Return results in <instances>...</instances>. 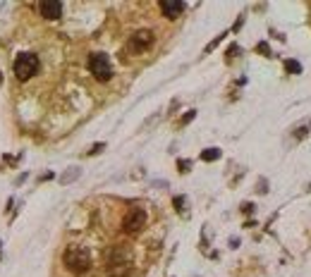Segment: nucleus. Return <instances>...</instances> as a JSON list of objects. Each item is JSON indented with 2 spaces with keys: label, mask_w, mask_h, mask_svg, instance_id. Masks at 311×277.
Wrapping results in <instances>:
<instances>
[{
  "label": "nucleus",
  "mask_w": 311,
  "mask_h": 277,
  "mask_svg": "<svg viewBox=\"0 0 311 277\" xmlns=\"http://www.w3.org/2000/svg\"><path fill=\"white\" fill-rule=\"evenodd\" d=\"M144 224H146V210L144 208H129V213L122 220V230L127 234H139L144 230Z\"/></svg>",
  "instance_id": "39448f33"
},
{
  "label": "nucleus",
  "mask_w": 311,
  "mask_h": 277,
  "mask_svg": "<svg viewBox=\"0 0 311 277\" xmlns=\"http://www.w3.org/2000/svg\"><path fill=\"white\" fill-rule=\"evenodd\" d=\"M151 46H153V32L149 29H141V32L132 34L127 41V50L129 53H144V50H149Z\"/></svg>",
  "instance_id": "423d86ee"
},
{
  "label": "nucleus",
  "mask_w": 311,
  "mask_h": 277,
  "mask_svg": "<svg viewBox=\"0 0 311 277\" xmlns=\"http://www.w3.org/2000/svg\"><path fill=\"white\" fill-rule=\"evenodd\" d=\"M63 260H65V266H67V270L75 272V275H84V272H89V268H91V254L82 244L67 246L63 254Z\"/></svg>",
  "instance_id": "f257e3e1"
},
{
  "label": "nucleus",
  "mask_w": 311,
  "mask_h": 277,
  "mask_svg": "<svg viewBox=\"0 0 311 277\" xmlns=\"http://www.w3.org/2000/svg\"><path fill=\"white\" fill-rule=\"evenodd\" d=\"M39 10L46 20H60L63 17V2L60 0H43L39 5Z\"/></svg>",
  "instance_id": "0eeeda50"
},
{
  "label": "nucleus",
  "mask_w": 311,
  "mask_h": 277,
  "mask_svg": "<svg viewBox=\"0 0 311 277\" xmlns=\"http://www.w3.org/2000/svg\"><path fill=\"white\" fill-rule=\"evenodd\" d=\"M89 70H91V74L96 76L98 82H108L113 76V64L108 60V55H103V53L89 55Z\"/></svg>",
  "instance_id": "20e7f679"
},
{
  "label": "nucleus",
  "mask_w": 311,
  "mask_h": 277,
  "mask_svg": "<svg viewBox=\"0 0 311 277\" xmlns=\"http://www.w3.org/2000/svg\"><path fill=\"white\" fill-rule=\"evenodd\" d=\"M106 148V144H96V146H94V148L89 150V156H96V153H101V150Z\"/></svg>",
  "instance_id": "4468645a"
},
{
  "label": "nucleus",
  "mask_w": 311,
  "mask_h": 277,
  "mask_svg": "<svg viewBox=\"0 0 311 277\" xmlns=\"http://www.w3.org/2000/svg\"><path fill=\"white\" fill-rule=\"evenodd\" d=\"M79 174H82V172H79V168H70V170H67L63 177H60V182H63V184H70V182H75Z\"/></svg>",
  "instance_id": "1a4fd4ad"
},
{
  "label": "nucleus",
  "mask_w": 311,
  "mask_h": 277,
  "mask_svg": "<svg viewBox=\"0 0 311 277\" xmlns=\"http://www.w3.org/2000/svg\"><path fill=\"white\" fill-rule=\"evenodd\" d=\"M0 246H3V244H0ZM0 260H3V248H0Z\"/></svg>",
  "instance_id": "a211bd4d"
},
{
  "label": "nucleus",
  "mask_w": 311,
  "mask_h": 277,
  "mask_svg": "<svg viewBox=\"0 0 311 277\" xmlns=\"http://www.w3.org/2000/svg\"><path fill=\"white\" fill-rule=\"evenodd\" d=\"M161 10H163V14H165L168 20H175V17L182 14L184 2H180V0H161Z\"/></svg>",
  "instance_id": "6e6552de"
},
{
  "label": "nucleus",
  "mask_w": 311,
  "mask_h": 277,
  "mask_svg": "<svg viewBox=\"0 0 311 277\" xmlns=\"http://www.w3.org/2000/svg\"><path fill=\"white\" fill-rule=\"evenodd\" d=\"M258 50H261V53H266V55H268V53H270L268 43H258Z\"/></svg>",
  "instance_id": "2eb2a0df"
},
{
  "label": "nucleus",
  "mask_w": 311,
  "mask_h": 277,
  "mask_svg": "<svg viewBox=\"0 0 311 277\" xmlns=\"http://www.w3.org/2000/svg\"><path fill=\"white\" fill-rule=\"evenodd\" d=\"M175 208H177V213H184V196L175 198Z\"/></svg>",
  "instance_id": "f8f14e48"
},
{
  "label": "nucleus",
  "mask_w": 311,
  "mask_h": 277,
  "mask_svg": "<svg viewBox=\"0 0 311 277\" xmlns=\"http://www.w3.org/2000/svg\"><path fill=\"white\" fill-rule=\"evenodd\" d=\"M39 72V58L34 53H20L17 60H15V74L17 79H32L34 74Z\"/></svg>",
  "instance_id": "7ed1b4c3"
},
{
  "label": "nucleus",
  "mask_w": 311,
  "mask_h": 277,
  "mask_svg": "<svg viewBox=\"0 0 311 277\" xmlns=\"http://www.w3.org/2000/svg\"><path fill=\"white\" fill-rule=\"evenodd\" d=\"M220 158V150L218 148H206L204 153H201V160L204 162H213V160H218Z\"/></svg>",
  "instance_id": "9d476101"
},
{
  "label": "nucleus",
  "mask_w": 311,
  "mask_h": 277,
  "mask_svg": "<svg viewBox=\"0 0 311 277\" xmlns=\"http://www.w3.org/2000/svg\"><path fill=\"white\" fill-rule=\"evenodd\" d=\"M242 210H244V213H251V210H254V206H251V203H244V206H242Z\"/></svg>",
  "instance_id": "f3484780"
},
{
  "label": "nucleus",
  "mask_w": 311,
  "mask_h": 277,
  "mask_svg": "<svg viewBox=\"0 0 311 277\" xmlns=\"http://www.w3.org/2000/svg\"><path fill=\"white\" fill-rule=\"evenodd\" d=\"M177 168H180V172H189L192 162H189V160H180V162H177Z\"/></svg>",
  "instance_id": "ddd939ff"
},
{
  "label": "nucleus",
  "mask_w": 311,
  "mask_h": 277,
  "mask_svg": "<svg viewBox=\"0 0 311 277\" xmlns=\"http://www.w3.org/2000/svg\"><path fill=\"white\" fill-rule=\"evenodd\" d=\"M192 120H194V110H189V112H187V115L182 118V122L187 124V122H192Z\"/></svg>",
  "instance_id": "dca6fc26"
},
{
  "label": "nucleus",
  "mask_w": 311,
  "mask_h": 277,
  "mask_svg": "<svg viewBox=\"0 0 311 277\" xmlns=\"http://www.w3.org/2000/svg\"><path fill=\"white\" fill-rule=\"evenodd\" d=\"M285 70L290 72V74H301V64L297 60H285Z\"/></svg>",
  "instance_id": "9b49d317"
},
{
  "label": "nucleus",
  "mask_w": 311,
  "mask_h": 277,
  "mask_svg": "<svg viewBox=\"0 0 311 277\" xmlns=\"http://www.w3.org/2000/svg\"><path fill=\"white\" fill-rule=\"evenodd\" d=\"M129 260H132V254H129L125 246L115 244L108 251V258H106L108 277H127L129 275Z\"/></svg>",
  "instance_id": "f03ea898"
}]
</instances>
